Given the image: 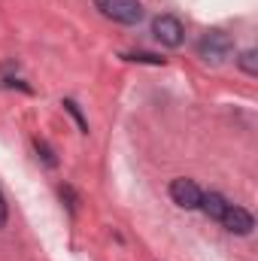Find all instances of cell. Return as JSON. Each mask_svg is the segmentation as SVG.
Returning a JSON list of instances; mask_svg holds the SVG:
<instances>
[{
  "label": "cell",
  "mask_w": 258,
  "mask_h": 261,
  "mask_svg": "<svg viewBox=\"0 0 258 261\" xmlns=\"http://www.w3.org/2000/svg\"><path fill=\"white\" fill-rule=\"evenodd\" d=\"M100 15L119 21V24H140L143 21V3L140 0H94Z\"/></svg>",
  "instance_id": "7a4b0ae2"
},
{
  "label": "cell",
  "mask_w": 258,
  "mask_h": 261,
  "mask_svg": "<svg viewBox=\"0 0 258 261\" xmlns=\"http://www.w3.org/2000/svg\"><path fill=\"white\" fill-rule=\"evenodd\" d=\"M34 146H37V152H43V161L49 164V167H55V158H52V149L43 143V140H34Z\"/></svg>",
  "instance_id": "30bf717a"
},
{
  "label": "cell",
  "mask_w": 258,
  "mask_h": 261,
  "mask_svg": "<svg viewBox=\"0 0 258 261\" xmlns=\"http://www.w3.org/2000/svg\"><path fill=\"white\" fill-rule=\"evenodd\" d=\"M128 61H143V64H164V58L158 55H149V52H134V55H125Z\"/></svg>",
  "instance_id": "ba28073f"
},
{
  "label": "cell",
  "mask_w": 258,
  "mask_h": 261,
  "mask_svg": "<svg viewBox=\"0 0 258 261\" xmlns=\"http://www.w3.org/2000/svg\"><path fill=\"white\" fill-rule=\"evenodd\" d=\"M152 34H155V40H158L161 46H167V49H176V46H183V40H186V28H183V21H179L176 15H158V18L152 21Z\"/></svg>",
  "instance_id": "3957f363"
},
{
  "label": "cell",
  "mask_w": 258,
  "mask_h": 261,
  "mask_svg": "<svg viewBox=\"0 0 258 261\" xmlns=\"http://www.w3.org/2000/svg\"><path fill=\"white\" fill-rule=\"evenodd\" d=\"M6 216H9V210H6V197H3V192H0V228L6 225Z\"/></svg>",
  "instance_id": "8fae6325"
},
{
  "label": "cell",
  "mask_w": 258,
  "mask_h": 261,
  "mask_svg": "<svg viewBox=\"0 0 258 261\" xmlns=\"http://www.w3.org/2000/svg\"><path fill=\"white\" fill-rule=\"evenodd\" d=\"M197 210H203L210 219H216V222H219V219L225 216V210H228V200L219 195V192H207V195L200 197V206H197Z\"/></svg>",
  "instance_id": "8992f818"
},
{
  "label": "cell",
  "mask_w": 258,
  "mask_h": 261,
  "mask_svg": "<svg viewBox=\"0 0 258 261\" xmlns=\"http://www.w3.org/2000/svg\"><path fill=\"white\" fill-rule=\"evenodd\" d=\"M219 222H222L231 234H240V237L252 234V228H255L252 213H249V210H243V206H234V203H228V210H225V216H222Z\"/></svg>",
  "instance_id": "5b68a950"
},
{
  "label": "cell",
  "mask_w": 258,
  "mask_h": 261,
  "mask_svg": "<svg viewBox=\"0 0 258 261\" xmlns=\"http://www.w3.org/2000/svg\"><path fill=\"white\" fill-rule=\"evenodd\" d=\"M237 64H240V70H246L249 76H255V73H258V52H255V49H246V52H240Z\"/></svg>",
  "instance_id": "52a82bcc"
},
{
  "label": "cell",
  "mask_w": 258,
  "mask_h": 261,
  "mask_svg": "<svg viewBox=\"0 0 258 261\" xmlns=\"http://www.w3.org/2000/svg\"><path fill=\"white\" fill-rule=\"evenodd\" d=\"M64 110L70 113V116H73V119H76V122H79V128H82V134H88V125H85V119L79 116V110H76V103H73V100H64Z\"/></svg>",
  "instance_id": "9c48e42d"
},
{
  "label": "cell",
  "mask_w": 258,
  "mask_h": 261,
  "mask_svg": "<svg viewBox=\"0 0 258 261\" xmlns=\"http://www.w3.org/2000/svg\"><path fill=\"white\" fill-rule=\"evenodd\" d=\"M170 197H173V203H176V206H183V210H197L203 192L197 189V182H194V179L179 176V179H173V182H170Z\"/></svg>",
  "instance_id": "277c9868"
},
{
  "label": "cell",
  "mask_w": 258,
  "mask_h": 261,
  "mask_svg": "<svg viewBox=\"0 0 258 261\" xmlns=\"http://www.w3.org/2000/svg\"><path fill=\"white\" fill-rule=\"evenodd\" d=\"M197 55L207 61V64H225L231 55H234V40L231 34L225 31H207L197 43Z\"/></svg>",
  "instance_id": "6da1fadb"
}]
</instances>
